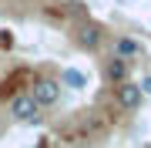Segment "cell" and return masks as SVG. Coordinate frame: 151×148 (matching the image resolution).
I'll use <instances>...</instances> for the list:
<instances>
[{
    "instance_id": "obj_8",
    "label": "cell",
    "mask_w": 151,
    "mask_h": 148,
    "mask_svg": "<svg viewBox=\"0 0 151 148\" xmlns=\"http://www.w3.org/2000/svg\"><path fill=\"white\" fill-rule=\"evenodd\" d=\"M138 88H141V94H145V98H151V77H141Z\"/></svg>"
},
{
    "instance_id": "obj_1",
    "label": "cell",
    "mask_w": 151,
    "mask_h": 148,
    "mask_svg": "<svg viewBox=\"0 0 151 148\" xmlns=\"http://www.w3.org/2000/svg\"><path fill=\"white\" fill-rule=\"evenodd\" d=\"M10 118L20 121V125H37V121H40V104L30 98V91L10 98Z\"/></svg>"
},
{
    "instance_id": "obj_6",
    "label": "cell",
    "mask_w": 151,
    "mask_h": 148,
    "mask_svg": "<svg viewBox=\"0 0 151 148\" xmlns=\"http://www.w3.org/2000/svg\"><path fill=\"white\" fill-rule=\"evenodd\" d=\"M114 54L124 57V61H128V57H138L141 54V44L131 40V37H114Z\"/></svg>"
},
{
    "instance_id": "obj_4",
    "label": "cell",
    "mask_w": 151,
    "mask_h": 148,
    "mask_svg": "<svg viewBox=\"0 0 151 148\" xmlns=\"http://www.w3.org/2000/svg\"><path fill=\"white\" fill-rule=\"evenodd\" d=\"M104 44V30H101V24H94V20H87V24H81L77 27V47L81 51H94Z\"/></svg>"
},
{
    "instance_id": "obj_2",
    "label": "cell",
    "mask_w": 151,
    "mask_h": 148,
    "mask_svg": "<svg viewBox=\"0 0 151 148\" xmlns=\"http://www.w3.org/2000/svg\"><path fill=\"white\" fill-rule=\"evenodd\" d=\"M60 88H64V84L54 81V77H37V81L30 84V98L37 101L40 108H54L60 101Z\"/></svg>"
},
{
    "instance_id": "obj_5",
    "label": "cell",
    "mask_w": 151,
    "mask_h": 148,
    "mask_svg": "<svg viewBox=\"0 0 151 148\" xmlns=\"http://www.w3.org/2000/svg\"><path fill=\"white\" fill-rule=\"evenodd\" d=\"M128 71H131V67H128V61H124V57H118V54H111L108 61H104V77H108L111 84L131 81V77H128Z\"/></svg>"
},
{
    "instance_id": "obj_7",
    "label": "cell",
    "mask_w": 151,
    "mask_h": 148,
    "mask_svg": "<svg viewBox=\"0 0 151 148\" xmlns=\"http://www.w3.org/2000/svg\"><path fill=\"white\" fill-rule=\"evenodd\" d=\"M60 84H70V88H84V74L74 71V67H67L64 74H60Z\"/></svg>"
},
{
    "instance_id": "obj_3",
    "label": "cell",
    "mask_w": 151,
    "mask_h": 148,
    "mask_svg": "<svg viewBox=\"0 0 151 148\" xmlns=\"http://www.w3.org/2000/svg\"><path fill=\"white\" fill-rule=\"evenodd\" d=\"M114 101H118L124 111H138L141 101H145V94H141L138 81H121V84H114Z\"/></svg>"
}]
</instances>
